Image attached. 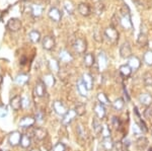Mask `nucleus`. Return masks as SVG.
Returning <instances> with one entry per match:
<instances>
[{
    "instance_id": "e433bc0d",
    "label": "nucleus",
    "mask_w": 152,
    "mask_h": 151,
    "mask_svg": "<svg viewBox=\"0 0 152 151\" xmlns=\"http://www.w3.org/2000/svg\"><path fill=\"white\" fill-rule=\"evenodd\" d=\"M97 101H99V103L104 104H104H110L109 97H107V94L104 93V92H99V93L97 94Z\"/></svg>"
},
{
    "instance_id": "f3484780",
    "label": "nucleus",
    "mask_w": 152,
    "mask_h": 151,
    "mask_svg": "<svg viewBox=\"0 0 152 151\" xmlns=\"http://www.w3.org/2000/svg\"><path fill=\"white\" fill-rule=\"evenodd\" d=\"M35 122L36 120L34 118H31V117H24V118H23L19 121V127L24 128V129L31 128V126H34Z\"/></svg>"
},
{
    "instance_id": "ea45409f",
    "label": "nucleus",
    "mask_w": 152,
    "mask_h": 151,
    "mask_svg": "<svg viewBox=\"0 0 152 151\" xmlns=\"http://www.w3.org/2000/svg\"><path fill=\"white\" fill-rule=\"evenodd\" d=\"M99 119H94V121H92V127H94V131L96 133H99L100 131H102V124L99 123Z\"/></svg>"
},
{
    "instance_id": "a878e982",
    "label": "nucleus",
    "mask_w": 152,
    "mask_h": 151,
    "mask_svg": "<svg viewBox=\"0 0 152 151\" xmlns=\"http://www.w3.org/2000/svg\"><path fill=\"white\" fill-rule=\"evenodd\" d=\"M119 71H120V73H121L122 76L125 77V78H128V77L131 76V74H132V69L128 64L120 66Z\"/></svg>"
},
{
    "instance_id": "4c0bfd02",
    "label": "nucleus",
    "mask_w": 152,
    "mask_h": 151,
    "mask_svg": "<svg viewBox=\"0 0 152 151\" xmlns=\"http://www.w3.org/2000/svg\"><path fill=\"white\" fill-rule=\"evenodd\" d=\"M75 113L77 116H83L86 112V108H85V104H78L74 109Z\"/></svg>"
},
{
    "instance_id": "b1692460",
    "label": "nucleus",
    "mask_w": 152,
    "mask_h": 151,
    "mask_svg": "<svg viewBox=\"0 0 152 151\" xmlns=\"http://www.w3.org/2000/svg\"><path fill=\"white\" fill-rule=\"evenodd\" d=\"M44 10V7L41 5V4H33L31 7V12L33 14V16L35 18H39V16L42 15Z\"/></svg>"
},
{
    "instance_id": "c85d7f7f",
    "label": "nucleus",
    "mask_w": 152,
    "mask_h": 151,
    "mask_svg": "<svg viewBox=\"0 0 152 151\" xmlns=\"http://www.w3.org/2000/svg\"><path fill=\"white\" fill-rule=\"evenodd\" d=\"M102 147L107 151H111L113 149V147H114V142H113L111 137L104 138V140H102Z\"/></svg>"
},
{
    "instance_id": "bf43d9fd",
    "label": "nucleus",
    "mask_w": 152,
    "mask_h": 151,
    "mask_svg": "<svg viewBox=\"0 0 152 151\" xmlns=\"http://www.w3.org/2000/svg\"><path fill=\"white\" fill-rule=\"evenodd\" d=\"M23 1H29V0H23Z\"/></svg>"
},
{
    "instance_id": "603ef678",
    "label": "nucleus",
    "mask_w": 152,
    "mask_h": 151,
    "mask_svg": "<svg viewBox=\"0 0 152 151\" xmlns=\"http://www.w3.org/2000/svg\"><path fill=\"white\" fill-rule=\"evenodd\" d=\"M6 115H7V109L4 106H1L0 107V117L4 118V117H6Z\"/></svg>"
},
{
    "instance_id": "9d476101",
    "label": "nucleus",
    "mask_w": 152,
    "mask_h": 151,
    "mask_svg": "<svg viewBox=\"0 0 152 151\" xmlns=\"http://www.w3.org/2000/svg\"><path fill=\"white\" fill-rule=\"evenodd\" d=\"M53 109H54V111H55V113L59 116H64L68 112L65 104H63L62 101H56L53 103Z\"/></svg>"
},
{
    "instance_id": "a19ab883",
    "label": "nucleus",
    "mask_w": 152,
    "mask_h": 151,
    "mask_svg": "<svg viewBox=\"0 0 152 151\" xmlns=\"http://www.w3.org/2000/svg\"><path fill=\"white\" fill-rule=\"evenodd\" d=\"M100 134H102V136L104 138L111 137V130H110V128L107 127V125H104V126H102V131H100Z\"/></svg>"
},
{
    "instance_id": "4be33fe9",
    "label": "nucleus",
    "mask_w": 152,
    "mask_h": 151,
    "mask_svg": "<svg viewBox=\"0 0 152 151\" xmlns=\"http://www.w3.org/2000/svg\"><path fill=\"white\" fill-rule=\"evenodd\" d=\"M55 77H54L52 73H48V74H45L43 76V82L48 87H53L54 84H55Z\"/></svg>"
},
{
    "instance_id": "7ed1b4c3",
    "label": "nucleus",
    "mask_w": 152,
    "mask_h": 151,
    "mask_svg": "<svg viewBox=\"0 0 152 151\" xmlns=\"http://www.w3.org/2000/svg\"><path fill=\"white\" fill-rule=\"evenodd\" d=\"M72 47L74 49L75 53H77V54H79V55L84 54L87 49V42L84 39H76L75 42L73 43Z\"/></svg>"
},
{
    "instance_id": "f8f14e48",
    "label": "nucleus",
    "mask_w": 152,
    "mask_h": 151,
    "mask_svg": "<svg viewBox=\"0 0 152 151\" xmlns=\"http://www.w3.org/2000/svg\"><path fill=\"white\" fill-rule=\"evenodd\" d=\"M59 60H60V62H63V63H66V64H68V63L72 62L73 56L69 52V51L61 50L60 53H59Z\"/></svg>"
},
{
    "instance_id": "6ab92c4d",
    "label": "nucleus",
    "mask_w": 152,
    "mask_h": 151,
    "mask_svg": "<svg viewBox=\"0 0 152 151\" xmlns=\"http://www.w3.org/2000/svg\"><path fill=\"white\" fill-rule=\"evenodd\" d=\"M78 12L82 16H88L91 13V9H90V6L87 3H80L78 5Z\"/></svg>"
},
{
    "instance_id": "72a5a7b5",
    "label": "nucleus",
    "mask_w": 152,
    "mask_h": 151,
    "mask_svg": "<svg viewBox=\"0 0 152 151\" xmlns=\"http://www.w3.org/2000/svg\"><path fill=\"white\" fill-rule=\"evenodd\" d=\"M143 61L146 65L152 66V51L151 50H148L145 52V54L143 56Z\"/></svg>"
},
{
    "instance_id": "39448f33",
    "label": "nucleus",
    "mask_w": 152,
    "mask_h": 151,
    "mask_svg": "<svg viewBox=\"0 0 152 151\" xmlns=\"http://www.w3.org/2000/svg\"><path fill=\"white\" fill-rule=\"evenodd\" d=\"M6 28L10 31H18L21 28V21L18 18H10L6 23Z\"/></svg>"
},
{
    "instance_id": "de8ad7c7",
    "label": "nucleus",
    "mask_w": 152,
    "mask_h": 151,
    "mask_svg": "<svg viewBox=\"0 0 152 151\" xmlns=\"http://www.w3.org/2000/svg\"><path fill=\"white\" fill-rule=\"evenodd\" d=\"M76 131H77V135L79 136V137H81V138H85V131H84V129H83V127L81 125H78L77 126V129H76Z\"/></svg>"
},
{
    "instance_id": "864d4df0",
    "label": "nucleus",
    "mask_w": 152,
    "mask_h": 151,
    "mask_svg": "<svg viewBox=\"0 0 152 151\" xmlns=\"http://www.w3.org/2000/svg\"><path fill=\"white\" fill-rule=\"evenodd\" d=\"M144 115H145L146 118H152V108L147 109L145 113H144Z\"/></svg>"
},
{
    "instance_id": "3c124183",
    "label": "nucleus",
    "mask_w": 152,
    "mask_h": 151,
    "mask_svg": "<svg viewBox=\"0 0 152 151\" xmlns=\"http://www.w3.org/2000/svg\"><path fill=\"white\" fill-rule=\"evenodd\" d=\"M133 131H134V134H135V135H137V136H139V135H141V134H142L141 128L139 127V125H137V124H134Z\"/></svg>"
},
{
    "instance_id": "9b49d317",
    "label": "nucleus",
    "mask_w": 152,
    "mask_h": 151,
    "mask_svg": "<svg viewBox=\"0 0 152 151\" xmlns=\"http://www.w3.org/2000/svg\"><path fill=\"white\" fill-rule=\"evenodd\" d=\"M48 15L53 21L59 23V21L61 20V18H62V12L59 10L57 7H52V8H50V10H49Z\"/></svg>"
},
{
    "instance_id": "58836bf2",
    "label": "nucleus",
    "mask_w": 152,
    "mask_h": 151,
    "mask_svg": "<svg viewBox=\"0 0 152 151\" xmlns=\"http://www.w3.org/2000/svg\"><path fill=\"white\" fill-rule=\"evenodd\" d=\"M143 81L146 86H151L152 85V74H150V73H145L143 76Z\"/></svg>"
},
{
    "instance_id": "423d86ee",
    "label": "nucleus",
    "mask_w": 152,
    "mask_h": 151,
    "mask_svg": "<svg viewBox=\"0 0 152 151\" xmlns=\"http://www.w3.org/2000/svg\"><path fill=\"white\" fill-rule=\"evenodd\" d=\"M97 65H99V71H104L107 68L109 61L104 52H99V54L97 55Z\"/></svg>"
},
{
    "instance_id": "1a4fd4ad",
    "label": "nucleus",
    "mask_w": 152,
    "mask_h": 151,
    "mask_svg": "<svg viewBox=\"0 0 152 151\" xmlns=\"http://www.w3.org/2000/svg\"><path fill=\"white\" fill-rule=\"evenodd\" d=\"M34 92L38 97H43L46 94V84L43 82V80H39L35 85Z\"/></svg>"
},
{
    "instance_id": "c03bdc74",
    "label": "nucleus",
    "mask_w": 152,
    "mask_h": 151,
    "mask_svg": "<svg viewBox=\"0 0 152 151\" xmlns=\"http://www.w3.org/2000/svg\"><path fill=\"white\" fill-rule=\"evenodd\" d=\"M112 124H113V126H114V128L119 129L121 127V120H120V118H118V117H113Z\"/></svg>"
},
{
    "instance_id": "f03ea898",
    "label": "nucleus",
    "mask_w": 152,
    "mask_h": 151,
    "mask_svg": "<svg viewBox=\"0 0 152 151\" xmlns=\"http://www.w3.org/2000/svg\"><path fill=\"white\" fill-rule=\"evenodd\" d=\"M104 36L107 38V40L112 44H117L119 41V33L116 30L115 26H109L104 31Z\"/></svg>"
},
{
    "instance_id": "13d9d810",
    "label": "nucleus",
    "mask_w": 152,
    "mask_h": 151,
    "mask_svg": "<svg viewBox=\"0 0 152 151\" xmlns=\"http://www.w3.org/2000/svg\"><path fill=\"white\" fill-rule=\"evenodd\" d=\"M148 151H152V147H150V148H149V149H148Z\"/></svg>"
},
{
    "instance_id": "a211bd4d",
    "label": "nucleus",
    "mask_w": 152,
    "mask_h": 151,
    "mask_svg": "<svg viewBox=\"0 0 152 151\" xmlns=\"http://www.w3.org/2000/svg\"><path fill=\"white\" fill-rule=\"evenodd\" d=\"M94 113L99 120L104 119L105 117V108H104V104H100V103H97L96 104H95L94 106Z\"/></svg>"
},
{
    "instance_id": "20e7f679",
    "label": "nucleus",
    "mask_w": 152,
    "mask_h": 151,
    "mask_svg": "<svg viewBox=\"0 0 152 151\" xmlns=\"http://www.w3.org/2000/svg\"><path fill=\"white\" fill-rule=\"evenodd\" d=\"M21 137H23V134L20 132H18V131H13V132H11L8 135V138H7L9 145L12 146V147H15V146H18V144H20Z\"/></svg>"
},
{
    "instance_id": "f704fd0d",
    "label": "nucleus",
    "mask_w": 152,
    "mask_h": 151,
    "mask_svg": "<svg viewBox=\"0 0 152 151\" xmlns=\"http://www.w3.org/2000/svg\"><path fill=\"white\" fill-rule=\"evenodd\" d=\"M94 10L95 13L97 14V15H100V14H102V12L104 10V3H102V1H97L96 3L94 4Z\"/></svg>"
},
{
    "instance_id": "c9c22d12",
    "label": "nucleus",
    "mask_w": 152,
    "mask_h": 151,
    "mask_svg": "<svg viewBox=\"0 0 152 151\" xmlns=\"http://www.w3.org/2000/svg\"><path fill=\"white\" fill-rule=\"evenodd\" d=\"M49 67H50V69L55 73L59 72V68H60V66H59V62L56 59H54V58L49 61Z\"/></svg>"
},
{
    "instance_id": "5fc2aeb1",
    "label": "nucleus",
    "mask_w": 152,
    "mask_h": 151,
    "mask_svg": "<svg viewBox=\"0 0 152 151\" xmlns=\"http://www.w3.org/2000/svg\"><path fill=\"white\" fill-rule=\"evenodd\" d=\"M122 144H123V148H124V149L127 150V149H128V147L130 146V141L128 139H125L124 142L122 143Z\"/></svg>"
},
{
    "instance_id": "473e14b6",
    "label": "nucleus",
    "mask_w": 152,
    "mask_h": 151,
    "mask_svg": "<svg viewBox=\"0 0 152 151\" xmlns=\"http://www.w3.org/2000/svg\"><path fill=\"white\" fill-rule=\"evenodd\" d=\"M31 145V139L28 135H23L20 140V146L23 148H28Z\"/></svg>"
},
{
    "instance_id": "2f4dec72",
    "label": "nucleus",
    "mask_w": 152,
    "mask_h": 151,
    "mask_svg": "<svg viewBox=\"0 0 152 151\" xmlns=\"http://www.w3.org/2000/svg\"><path fill=\"white\" fill-rule=\"evenodd\" d=\"M124 106H125V101L122 97L117 98L116 101L113 103V107H114V109H116V111H122V109H124Z\"/></svg>"
},
{
    "instance_id": "37998d69",
    "label": "nucleus",
    "mask_w": 152,
    "mask_h": 151,
    "mask_svg": "<svg viewBox=\"0 0 152 151\" xmlns=\"http://www.w3.org/2000/svg\"><path fill=\"white\" fill-rule=\"evenodd\" d=\"M53 151H66V146L62 142H59L54 146Z\"/></svg>"
},
{
    "instance_id": "09e8293b",
    "label": "nucleus",
    "mask_w": 152,
    "mask_h": 151,
    "mask_svg": "<svg viewBox=\"0 0 152 151\" xmlns=\"http://www.w3.org/2000/svg\"><path fill=\"white\" fill-rule=\"evenodd\" d=\"M94 38L96 42H99V43L102 42V33H99V30H95L94 34Z\"/></svg>"
},
{
    "instance_id": "7c9ffc66",
    "label": "nucleus",
    "mask_w": 152,
    "mask_h": 151,
    "mask_svg": "<svg viewBox=\"0 0 152 151\" xmlns=\"http://www.w3.org/2000/svg\"><path fill=\"white\" fill-rule=\"evenodd\" d=\"M137 43H138L141 47H146L147 44H148V38H147V36L145 34L142 33V31L139 34L138 38H137Z\"/></svg>"
},
{
    "instance_id": "393cba45",
    "label": "nucleus",
    "mask_w": 152,
    "mask_h": 151,
    "mask_svg": "<svg viewBox=\"0 0 152 151\" xmlns=\"http://www.w3.org/2000/svg\"><path fill=\"white\" fill-rule=\"evenodd\" d=\"M94 62H95V58L92 53H87V54L84 55L83 63H84V65L86 67H91L94 64Z\"/></svg>"
},
{
    "instance_id": "6e6552de",
    "label": "nucleus",
    "mask_w": 152,
    "mask_h": 151,
    "mask_svg": "<svg viewBox=\"0 0 152 151\" xmlns=\"http://www.w3.org/2000/svg\"><path fill=\"white\" fill-rule=\"evenodd\" d=\"M120 55L124 59H129L132 55V48L128 42H125L120 48Z\"/></svg>"
},
{
    "instance_id": "4d7b16f0",
    "label": "nucleus",
    "mask_w": 152,
    "mask_h": 151,
    "mask_svg": "<svg viewBox=\"0 0 152 151\" xmlns=\"http://www.w3.org/2000/svg\"><path fill=\"white\" fill-rule=\"evenodd\" d=\"M31 151H40L39 149H33V150H31Z\"/></svg>"
},
{
    "instance_id": "cd10ccee",
    "label": "nucleus",
    "mask_w": 152,
    "mask_h": 151,
    "mask_svg": "<svg viewBox=\"0 0 152 151\" xmlns=\"http://www.w3.org/2000/svg\"><path fill=\"white\" fill-rule=\"evenodd\" d=\"M28 39H29V41H31V43H35L36 44V43L40 42V40H41V34H40V31H36V30L29 31Z\"/></svg>"
},
{
    "instance_id": "4468645a",
    "label": "nucleus",
    "mask_w": 152,
    "mask_h": 151,
    "mask_svg": "<svg viewBox=\"0 0 152 151\" xmlns=\"http://www.w3.org/2000/svg\"><path fill=\"white\" fill-rule=\"evenodd\" d=\"M31 136H34L37 140H44L47 136V131L43 128H35L31 130Z\"/></svg>"
},
{
    "instance_id": "8fccbe9b",
    "label": "nucleus",
    "mask_w": 152,
    "mask_h": 151,
    "mask_svg": "<svg viewBox=\"0 0 152 151\" xmlns=\"http://www.w3.org/2000/svg\"><path fill=\"white\" fill-rule=\"evenodd\" d=\"M124 148H123V144L121 142H116L114 143V147H113L112 151H123Z\"/></svg>"
},
{
    "instance_id": "aec40b11",
    "label": "nucleus",
    "mask_w": 152,
    "mask_h": 151,
    "mask_svg": "<svg viewBox=\"0 0 152 151\" xmlns=\"http://www.w3.org/2000/svg\"><path fill=\"white\" fill-rule=\"evenodd\" d=\"M139 101L145 107H149L152 104V96L150 93H142L139 96Z\"/></svg>"
},
{
    "instance_id": "c756f323",
    "label": "nucleus",
    "mask_w": 152,
    "mask_h": 151,
    "mask_svg": "<svg viewBox=\"0 0 152 151\" xmlns=\"http://www.w3.org/2000/svg\"><path fill=\"white\" fill-rule=\"evenodd\" d=\"M147 145H148V140L143 136L139 137L136 141V146L138 149H144L145 147H147Z\"/></svg>"
},
{
    "instance_id": "49530a36",
    "label": "nucleus",
    "mask_w": 152,
    "mask_h": 151,
    "mask_svg": "<svg viewBox=\"0 0 152 151\" xmlns=\"http://www.w3.org/2000/svg\"><path fill=\"white\" fill-rule=\"evenodd\" d=\"M31 107V99L28 96H23V109H28Z\"/></svg>"
},
{
    "instance_id": "f257e3e1",
    "label": "nucleus",
    "mask_w": 152,
    "mask_h": 151,
    "mask_svg": "<svg viewBox=\"0 0 152 151\" xmlns=\"http://www.w3.org/2000/svg\"><path fill=\"white\" fill-rule=\"evenodd\" d=\"M119 23L125 30H132L133 28V23H132L131 20V15H130V9L127 6V4H124V6L121 8L119 16Z\"/></svg>"
},
{
    "instance_id": "6e6d98bb",
    "label": "nucleus",
    "mask_w": 152,
    "mask_h": 151,
    "mask_svg": "<svg viewBox=\"0 0 152 151\" xmlns=\"http://www.w3.org/2000/svg\"><path fill=\"white\" fill-rule=\"evenodd\" d=\"M2 80H3V78H2V76H1V75H0V84L2 83Z\"/></svg>"
},
{
    "instance_id": "79ce46f5",
    "label": "nucleus",
    "mask_w": 152,
    "mask_h": 151,
    "mask_svg": "<svg viewBox=\"0 0 152 151\" xmlns=\"http://www.w3.org/2000/svg\"><path fill=\"white\" fill-rule=\"evenodd\" d=\"M64 7H65L66 11H67L68 13H69V14H73V12H74V7H73V4L71 3V2H69V1H65Z\"/></svg>"
},
{
    "instance_id": "bb28decb",
    "label": "nucleus",
    "mask_w": 152,
    "mask_h": 151,
    "mask_svg": "<svg viewBox=\"0 0 152 151\" xmlns=\"http://www.w3.org/2000/svg\"><path fill=\"white\" fill-rule=\"evenodd\" d=\"M76 86H77V90H78V92H79L80 96H87L88 89H87V87L85 86V84H84V82L82 81V79L77 82V85H76Z\"/></svg>"
},
{
    "instance_id": "2eb2a0df",
    "label": "nucleus",
    "mask_w": 152,
    "mask_h": 151,
    "mask_svg": "<svg viewBox=\"0 0 152 151\" xmlns=\"http://www.w3.org/2000/svg\"><path fill=\"white\" fill-rule=\"evenodd\" d=\"M128 65L131 67L132 70L136 71V70H138L141 66V61L138 57H136V56H131L128 59Z\"/></svg>"
},
{
    "instance_id": "a18cd8bd",
    "label": "nucleus",
    "mask_w": 152,
    "mask_h": 151,
    "mask_svg": "<svg viewBox=\"0 0 152 151\" xmlns=\"http://www.w3.org/2000/svg\"><path fill=\"white\" fill-rule=\"evenodd\" d=\"M44 119H45V115H44L43 112L41 111H38L36 113V117H35V120L37 122H39V123H42V122L44 121Z\"/></svg>"
},
{
    "instance_id": "dca6fc26",
    "label": "nucleus",
    "mask_w": 152,
    "mask_h": 151,
    "mask_svg": "<svg viewBox=\"0 0 152 151\" xmlns=\"http://www.w3.org/2000/svg\"><path fill=\"white\" fill-rule=\"evenodd\" d=\"M76 116H77V115H76L74 109H70V111H68L67 113H66L65 115L63 116V119H62L63 125H69L71 122H72L75 119Z\"/></svg>"
},
{
    "instance_id": "412c9836",
    "label": "nucleus",
    "mask_w": 152,
    "mask_h": 151,
    "mask_svg": "<svg viewBox=\"0 0 152 151\" xmlns=\"http://www.w3.org/2000/svg\"><path fill=\"white\" fill-rule=\"evenodd\" d=\"M82 81L84 82L85 86L87 87L88 90H90L92 88V86H94V78H92V76L89 73H84L82 75Z\"/></svg>"
},
{
    "instance_id": "5701e85b",
    "label": "nucleus",
    "mask_w": 152,
    "mask_h": 151,
    "mask_svg": "<svg viewBox=\"0 0 152 151\" xmlns=\"http://www.w3.org/2000/svg\"><path fill=\"white\" fill-rule=\"evenodd\" d=\"M28 80H29V76H28V74L20 73V74H18V76L15 77V83L18 84V85H20V86H23V85L28 83Z\"/></svg>"
},
{
    "instance_id": "ddd939ff",
    "label": "nucleus",
    "mask_w": 152,
    "mask_h": 151,
    "mask_svg": "<svg viewBox=\"0 0 152 151\" xmlns=\"http://www.w3.org/2000/svg\"><path fill=\"white\" fill-rule=\"evenodd\" d=\"M9 104L14 111H18L20 108H23V97L20 96H13L9 101Z\"/></svg>"
},
{
    "instance_id": "0eeeda50",
    "label": "nucleus",
    "mask_w": 152,
    "mask_h": 151,
    "mask_svg": "<svg viewBox=\"0 0 152 151\" xmlns=\"http://www.w3.org/2000/svg\"><path fill=\"white\" fill-rule=\"evenodd\" d=\"M55 45H56L55 39L52 36H46L43 39V41H42V46L47 51H51L52 49H54L55 48Z\"/></svg>"
}]
</instances>
